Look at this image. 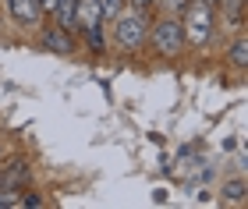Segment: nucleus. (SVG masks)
<instances>
[{
  "label": "nucleus",
  "mask_w": 248,
  "mask_h": 209,
  "mask_svg": "<svg viewBox=\"0 0 248 209\" xmlns=\"http://www.w3.org/2000/svg\"><path fill=\"white\" fill-rule=\"evenodd\" d=\"M227 68H234L238 75H245V71H248V39H245V29H238L234 43L227 46Z\"/></svg>",
  "instance_id": "7"
},
{
  "label": "nucleus",
  "mask_w": 248,
  "mask_h": 209,
  "mask_svg": "<svg viewBox=\"0 0 248 209\" xmlns=\"http://www.w3.org/2000/svg\"><path fill=\"white\" fill-rule=\"evenodd\" d=\"M103 32H107V29H93V32H85V36H82L96 57H103V53H107V36H103Z\"/></svg>",
  "instance_id": "9"
},
{
  "label": "nucleus",
  "mask_w": 248,
  "mask_h": 209,
  "mask_svg": "<svg viewBox=\"0 0 248 209\" xmlns=\"http://www.w3.org/2000/svg\"><path fill=\"white\" fill-rule=\"evenodd\" d=\"M145 50H153L156 57H163V60H177V57L188 50L177 15H167V11H160V18L149 21V43H145Z\"/></svg>",
  "instance_id": "3"
},
{
  "label": "nucleus",
  "mask_w": 248,
  "mask_h": 209,
  "mask_svg": "<svg viewBox=\"0 0 248 209\" xmlns=\"http://www.w3.org/2000/svg\"><path fill=\"white\" fill-rule=\"evenodd\" d=\"M4 7H7L11 21H15L18 29H25V32H36L43 25V15L36 7V0H4Z\"/></svg>",
  "instance_id": "6"
},
{
  "label": "nucleus",
  "mask_w": 248,
  "mask_h": 209,
  "mask_svg": "<svg viewBox=\"0 0 248 209\" xmlns=\"http://www.w3.org/2000/svg\"><path fill=\"white\" fill-rule=\"evenodd\" d=\"M128 7H142V11H153L156 7V0H124Z\"/></svg>",
  "instance_id": "13"
},
{
  "label": "nucleus",
  "mask_w": 248,
  "mask_h": 209,
  "mask_svg": "<svg viewBox=\"0 0 248 209\" xmlns=\"http://www.w3.org/2000/svg\"><path fill=\"white\" fill-rule=\"evenodd\" d=\"M93 29H107V15L99 0H75V36H85Z\"/></svg>",
  "instance_id": "5"
},
{
  "label": "nucleus",
  "mask_w": 248,
  "mask_h": 209,
  "mask_svg": "<svg viewBox=\"0 0 248 209\" xmlns=\"http://www.w3.org/2000/svg\"><path fill=\"white\" fill-rule=\"evenodd\" d=\"M245 195H248L245 178H227V181H223V188H220V199L231 202V206H245Z\"/></svg>",
  "instance_id": "8"
},
{
  "label": "nucleus",
  "mask_w": 248,
  "mask_h": 209,
  "mask_svg": "<svg viewBox=\"0 0 248 209\" xmlns=\"http://www.w3.org/2000/svg\"><path fill=\"white\" fill-rule=\"evenodd\" d=\"M18 206H43V199L36 192H21V199H18Z\"/></svg>",
  "instance_id": "12"
},
{
  "label": "nucleus",
  "mask_w": 248,
  "mask_h": 209,
  "mask_svg": "<svg viewBox=\"0 0 248 209\" xmlns=\"http://www.w3.org/2000/svg\"><path fill=\"white\" fill-rule=\"evenodd\" d=\"M177 21H181L188 50L209 46L213 36H217V7L209 0H185V7L177 11Z\"/></svg>",
  "instance_id": "2"
},
{
  "label": "nucleus",
  "mask_w": 248,
  "mask_h": 209,
  "mask_svg": "<svg viewBox=\"0 0 248 209\" xmlns=\"http://www.w3.org/2000/svg\"><path fill=\"white\" fill-rule=\"evenodd\" d=\"M99 4H103V15H107V21H110V18L124 7V0H99Z\"/></svg>",
  "instance_id": "11"
},
{
  "label": "nucleus",
  "mask_w": 248,
  "mask_h": 209,
  "mask_svg": "<svg viewBox=\"0 0 248 209\" xmlns=\"http://www.w3.org/2000/svg\"><path fill=\"white\" fill-rule=\"evenodd\" d=\"M156 7L167 11V15H177V11L185 7V0H156Z\"/></svg>",
  "instance_id": "10"
},
{
  "label": "nucleus",
  "mask_w": 248,
  "mask_h": 209,
  "mask_svg": "<svg viewBox=\"0 0 248 209\" xmlns=\"http://www.w3.org/2000/svg\"><path fill=\"white\" fill-rule=\"evenodd\" d=\"M36 36H39V46L46 53H57V57H75V53H78L75 32L61 29L57 21H43V25L36 29Z\"/></svg>",
  "instance_id": "4"
},
{
  "label": "nucleus",
  "mask_w": 248,
  "mask_h": 209,
  "mask_svg": "<svg viewBox=\"0 0 248 209\" xmlns=\"http://www.w3.org/2000/svg\"><path fill=\"white\" fill-rule=\"evenodd\" d=\"M149 21L153 15L142 7H128L124 4L114 18H110V39H114V46L121 53H128V57H139V53L145 50V43H149Z\"/></svg>",
  "instance_id": "1"
}]
</instances>
